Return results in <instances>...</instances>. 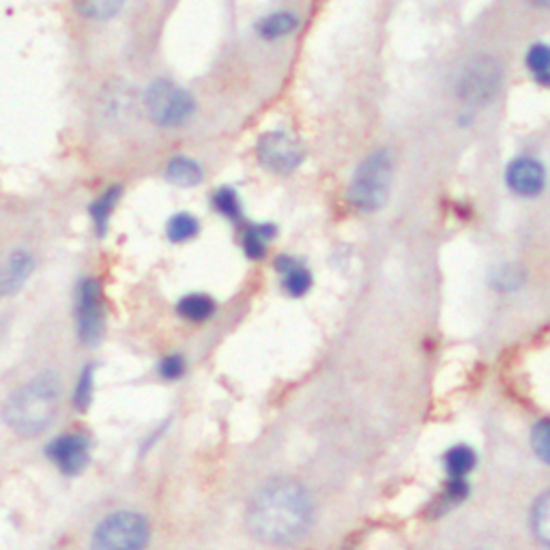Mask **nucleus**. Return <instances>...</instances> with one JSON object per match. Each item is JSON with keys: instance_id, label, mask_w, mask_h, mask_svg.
<instances>
[{"instance_id": "20e7f679", "label": "nucleus", "mask_w": 550, "mask_h": 550, "mask_svg": "<svg viewBox=\"0 0 550 550\" xmlns=\"http://www.w3.org/2000/svg\"><path fill=\"white\" fill-rule=\"evenodd\" d=\"M151 540V525L140 512L108 514L93 533L91 550H144Z\"/></svg>"}, {"instance_id": "ddd939ff", "label": "nucleus", "mask_w": 550, "mask_h": 550, "mask_svg": "<svg viewBox=\"0 0 550 550\" xmlns=\"http://www.w3.org/2000/svg\"><path fill=\"white\" fill-rule=\"evenodd\" d=\"M275 237H278V226H273L269 222H260V224L252 222L241 228L239 245L243 254L250 260H263L269 252V243Z\"/></svg>"}, {"instance_id": "5701e85b", "label": "nucleus", "mask_w": 550, "mask_h": 550, "mask_svg": "<svg viewBox=\"0 0 550 550\" xmlns=\"http://www.w3.org/2000/svg\"><path fill=\"white\" fill-rule=\"evenodd\" d=\"M123 5L125 0H76L80 16L93 22H108L117 18Z\"/></svg>"}, {"instance_id": "f257e3e1", "label": "nucleus", "mask_w": 550, "mask_h": 550, "mask_svg": "<svg viewBox=\"0 0 550 550\" xmlns=\"http://www.w3.org/2000/svg\"><path fill=\"white\" fill-rule=\"evenodd\" d=\"M314 505L308 488L291 477L260 486L248 508V529L258 542L288 546L301 540L312 525Z\"/></svg>"}, {"instance_id": "c85d7f7f", "label": "nucleus", "mask_w": 550, "mask_h": 550, "mask_svg": "<svg viewBox=\"0 0 550 550\" xmlns=\"http://www.w3.org/2000/svg\"><path fill=\"white\" fill-rule=\"evenodd\" d=\"M527 3L535 9H540V11H546L548 5H550V0H527Z\"/></svg>"}, {"instance_id": "412c9836", "label": "nucleus", "mask_w": 550, "mask_h": 550, "mask_svg": "<svg viewBox=\"0 0 550 550\" xmlns=\"http://www.w3.org/2000/svg\"><path fill=\"white\" fill-rule=\"evenodd\" d=\"M527 282V271L520 265H501L495 267L488 275V284L499 293H516Z\"/></svg>"}, {"instance_id": "393cba45", "label": "nucleus", "mask_w": 550, "mask_h": 550, "mask_svg": "<svg viewBox=\"0 0 550 550\" xmlns=\"http://www.w3.org/2000/svg\"><path fill=\"white\" fill-rule=\"evenodd\" d=\"M95 398V366H84L74 389V404L78 411H89Z\"/></svg>"}, {"instance_id": "9d476101", "label": "nucleus", "mask_w": 550, "mask_h": 550, "mask_svg": "<svg viewBox=\"0 0 550 550\" xmlns=\"http://www.w3.org/2000/svg\"><path fill=\"white\" fill-rule=\"evenodd\" d=\"M505 185L518 198H538L546 187V168L531 155H520L505 170Z\"/></svg>"}, {"instance_id": "f8f14e48", "label": "nucleus", "mask_w": 550, "mask_h": 550, "mask_svg": "<svg viewBox=\"0 0 550 550\" xmlns=\"http://www.w3.org/2000/svg\"><path fill=\"white\" fill-rule=\"evenodd\" d=\"M35 269H37V260L33 252H28L24 248L13 250L5 258L3 269H0V297L18 293L20 288L31 280Z\"/></svg>"}, {"instance_id": "9b49d317", "label": "nucleus", "mask_w": 550, "mask_h": 550, "mask_svg": "<svg viewBox=\"0 0 550 550\" xmlns=\"http://www.w3.org/2000/svg\"><path fill=\"white\" fill-rule=\"evenodd\" d=\"M273 269L280 275L282 291L291 299H301L312 291V284H314L312 271L297 256L280 254L278 258H275Z\"/></svg>"}, {"instance_id": "423d86ee", "label": "nucleus", "mask_w": 550, "mask_h": 550, "mask_svg": "<svg viewBox=\"0 0 550 550\" xmlns=\"http://www.w3.org/2000/svg\"><path fill=\"white\" fill-rule=\"evenodd\" d=\"M503 84V69L492 56H475L460 69L454 82V93L465 104L480 108L495 101Z\"/></svg>"}, {"instance_id": "1a4fd4ad", "label": "nucleus", "mask_w": 550, "mask_h": 550, "mask_svg": "<svg viewBox=\"0 0 550 550\" xmlns=\"http://www.w3.org/2000/svg\"><path fill=\"white\" fill-rule=\"evenodd\" d=\"M48 458L54 462L56 469L65 475H80L91 460V443L82 434L69 432L61 434L46 447Z\"/></svg>"}, {"instance_id": "bb28decb", "label": "nucleus", "mask_w": 550, "mask_h": 550, "mask_svg": "<svg viewBox=\"0 0 550 550\" xmlns=\"http://www.w3.org/2000/svg\"><path fill=\"white\" fill-rule=\"evenodd\" d=\"M471 495V486L467 477H447L441 503L447 505V508H454V505L467 501Z\"/></svg>"}, {"instance_id": "f3484780", "label": "nucleus", "mask_w": 550, "mask_h": 550, "mask_svg": "<svg viewBox=\"0 0 550 550\" xmlns=\"http://www.w3.org/2000/svg\"><path fill=\"white\" fill-rule=\"evenodd\" d=\"M164 177L168 183L179 185V187H196L202 183V177H205V170L192 157H172L166 164Z\"/></svg>"}, {"instance_id": "dca6fc26", "label": "nucleus", "mask_w": 550, "mask_h": 550, "mask_svg": "<svg viewBox=\"0 0 550 550\" xmlns=\"http://www.w3.org/2000/svg\"><path fill=\"white\" fill-rule=\"evenodd\" d=\"M215 312V299L205 293H190L177 301V314L187 323H207L215 316Z\"/></svg>"}, {"instance_id": "7ed1b4c3", "label": "nucleus", "mask_w": 550, "mask_h": 550, "mask_svg": "<svg viewBox=\"0 0 550 550\" xmlns=\"http://www.w3.org/2000/svg\"><path fill=\"white\" fill-rule=\"evenodd\" d=\"M394 185V157L387 149L372 151L355 170L349 185V202L359 213L385 207Z\"/></svg>"}, {"instance_id": "0eeeda50", "label": "nucleus", "mask_w": 550, "mask_h": 550, "mask_svg": "<svg viewBox=\"0 0 550 550\" xmlns=\"http://www.w3.org/2000/svg\"><path fill=\"white\" fill-rule=\"evenodd\" d=\"M74 321L82 344L95 346L106 331V297L104 286L95 275H84L74 291Z\"/></svg>"}, {"instance_id": "39448f33", "label": "nucleus", "mask_w": 550, "mask_h": 550, "mask_svg": "<svg viewBox=\"0 0 550 550\" xmlns=\"http://www.w3.org/2000/svg\"><path fill=\"white\" fill-rule=\"evenodd\" d=\"M144 108L157 127L175 129L194 117L196 101L177 82L159 78L144 93Z\"/></svg>"}, {"instance_id": "6ab92c4d", "label": "nucleus", "mask_w": 550, "mask_h": 550, "mask_svg": "<svg viewBox=\"0 0 550 550\" xmlns=\"http://www.w3.org/2000/svg\"><path fill=\"white\" fill-rule=\"evenodd\" d=\"M477 465V454L471 445H454L443 454L447 477H469Z\"/></svg>"}, {"instance_id": "6e6552de", "label": "nucleus", "mask_w": 550, "mask_h": 550, "mask_svg": "<svg viewBox=\"0 0 550 550\" xmlns=\"http://www.w3.org/2000/svg\"><path fill=\"white\" fill-rule=\"evenodd\" d=\"M258 164L273 175H293L306 159L303 142L286 129H273L258 138L256 142Z\"/></svg>"}, {"instance_id": "4468645a", "label": "nucleus", "mask_w": 550, "mask_h": 550, "mask_svg": "<svg viewBox=\"0 0 550 550\" xmlns=\"http://www.w3.org/2000/svg\"><path fill=\"white\" fill-rule=\"evenodd\" d=\"M121 196H123V187L110 185L89 205V217H91V224H93V230L97 237H106L112 213L119 207Z\"/></svg>"}, {"instance_id": "2eb2a0df", "label": "nucleus", "mask_w": 550, "mask_h": 550, "mask_svg": "<svg viewBox=\"0 0 550 550\" xmlns=\"http://www.w3.org/2000/svg\"><path fill=\"white\" fill-rule=\"evenodd\" d=\"M299 28V18L293 11H273L263 20H258L256 24V33L260 39L265 41H280L291 37Z\"/></svg>"}, {"instance_id": "f03ea898", "label": "nucleus", "mask_w": 550, "mask_h": 550, "mask_svg": "<svg viewBox=\"0 0 550 550\" xmlns=\"http://www.w3.org/2000/svg\"><path fill=\"white\" fill-rule=\"evenodd\" d=\"M61 387L56 376L43 374L31 383L22 385L18 392H13L5 404L3 415L7 426H11L24 437H33L41 430H46L59 411Z\"/></svg>"}, {"instance_id": "cd10ccee", "label": "nucleus", "mask_w": 550, "mask_h": 550, "mask_svg": "<svg viewBox=\"0 0 550 550\" xmlns=\"http://www.w3.org/2000/svg\"><path fill=\"white\" fill-rule=\"evenodd\" d=\"M157 372L164 381H179L187 372V361L181 353H170L162 361H159Z\"/></svg>"}, {"instance_id": "4be33fe9", "label": "nucleus", "mask_w": 550, "mask_h": 550, "mask_svg": "<svg viewBox=\"0 0 550 550\" xmlns=\"http://www.w3.org/2000/svg\"><path fill=\"white\" fill-rule=\"evenodd\" d=\"M200 233V222L194 213L179 211L166 224V237L170 243H187Z\"/></svg>"}, {"instance_id": "a211bd4d", "label": "nucleus", "mask_w": 550, "mask_h": 550, "mask_svg": "<svg viewBox=\"0 0 550 550\" xmlns=\"http://www.w3.org/2000/svg\"><path fill=\"white\" fill-rule=\"evenodd\" d=\"M211 207L217 215L224 217V220L235 222V224H239L245 215L241 196L235 187H230V185H224V187H220V190L213 192Z\"/></svg>"}, {"instance_id": "a878e982", "label": "nucleus", "mask_w": 550, "mask_h": 550, "mask_svg": "<svg viewBox=\"0 0 550 550\" xmlns=\"http://www.w3.org/2000/svg\"><path fill=\"white\" fill-rule=\"evenodd\" d=\"M531 452L535 454L542 465H548L550 462V424L548 419H540L538 424H533L531 428Z\"/></svg>"}, {"instance_id": "b1692460", "label": "nucleus", "mask_w": 550, "mask_h": 550, "mask_svg": "<svg viewBox=\"0 0 550 550\" xmlns=\"http://www.w3.org/2000/svg\"><path fill=\"white\" fill-rule=\"evenodd\" d=\"M525 65L535 82L542 86L550 84V50L544 41L531 43V48L525 56Z\"/></svg>"}, {"instance_id": "aec40b11", "label": "nucleus", "mask_w": 550, "mask_h": 550, "mask_svg": "<svg viewBox=\"0 0 550 550\" xmlns=\"http://www.w3.org/2000/svg\"><path fill=\"white\" fill-rule=\"evenodd\" d=\"M529 527L531 535L542 548H548L550 544V497L548 492H542V495L535 499L531 505V514H529Z\"/></svg>"}]
</instances>
